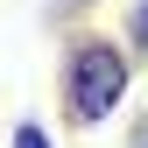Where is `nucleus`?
Listing matches in <instances>:
<instances>
[{
  "mask_svg": "<svg viewBox=\"0 0 148 148\" xmlns=\"http://www.w3.org/2000/svg\"><path fill=\"white\" fill-rule=\"evenodd\" d=\"M7 148H57V141H49V127H42V120H21Z\"/></svg>",
  "mask_w": 148,
  "mask_h": 148,
  "instance_id": "nucleus-3",
  "label": "nucleus"
},
{
  "mask_svg": "<svg viewBox=\"0 0 148 148\" xmlns=\"http://www.w3.org/2000/svg\"><path fill=\"white\" fill-rule=\"evenodd\" d=\"M127 85H134V57H127V42H106V35H71L64 49V120L71 127H99L106 113H120L127 106Z\"/></svg>",
  "mask_w": 148,
  "mask_h": 148,
  "instance_id": "nucleus-1",
  "label": "nucleus"
},
{
  "mask_svg": "<svg viewBox=\"0 0 148 148\" xmlns=\"http://www.w3.org/2000/svg\"><path fill=\"white\" fill-rule=\"evenodd\" d=\"M127 57H148V0H127Z\"/></svg>",
  "mask_w": 148,
  "mask_h": 148,
  "instance_id": "nucleus-2",
  "label": "nucleus"
},
{
  "mask_svg": "<svg viewBox=\"0 0 148 148\" xmlns=\"http://www.w3.org/2000/svg\"><path fill=\"white\" fill-rule=\"evenodd\" d=\"M127 148H148V113L134 120V134H127Z\"/></svg>",
  "mask_w": 148,
  "mask_h": 148,
  "instance_id": "nucleus-4",
  "label": "nucleus"
}]
</instances>
